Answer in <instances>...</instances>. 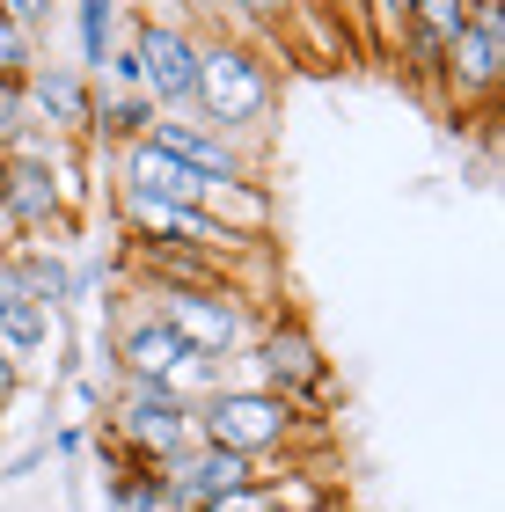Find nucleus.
<instances>
[{
  "label": "nucleus",
  "mask_w": 505,
  "mask_h": 512,
  "mask_svg": "<svg viewBox=\"0 0 505 512\" xmlns=\"http://www.w3.org/2000/svg\"><path fill=\"white\" fill-rule=\"evenodd\" d=\"M198 118L220 125L227 139H249L271 125V110H279V66L257 37L227 30V22H205L198 30Z\"/></svg>",
  "instance_id": "1"
},
{
  "label": "nucleus",
  "mask_w": 505,
  "mask_h": 512,
  "mask_svg": "<svg viewBox=\"0 0 505 512\" xmlns=\"http://www.w3.org/2000/svg\"><path fill=\"white\" fill-rule=\"evenodd\" d=\"M308 410L293 403V395H271V388H249V381H220L213 395L198 403V439L205 447H227V454H286L293 439H301Z\"/></svg>",
  "instance_id": "2"
},
{
  "label": "nucleus",
  "mask_w": 505,
  "mask_h": 512,
  "mask_svg": "<svg viewBox=\"0 0 505 512\" xmlns=\"http://www.w3.org/2000/svg\"><path fill=\"white\" fill-rule=\"evenodd\" d=\"M154 322L162 330L183 337V352H198V359H235L249 337H257V315H249V300L235 286H162V293H140Z\"/></svg>",
  "instance_id": "3"
},
{
  "label": "nucleus",
  "mask_w": 505,
  "mask_h": 512,
  "mask_svg": "<svg viewBox=\"0 0 505 512\" xmlns=\"http://www.w3.org/2000/svg\"><path fill=\"white\" fill-rule=\"evenodd\" d=\"M110 439L125 454H140L162 469L169 454L198 447V403H183L176 388H154V381H118V403H110Z\"/></svg>",
  "instance_id": "4"
},
{
  "label": "nucleus",
  "mask_w": 505,
  "mask_h": 512,
  "mask_svg": "<svg viewBox=\"0 0 505 512\" xmlns=\"http://www.w3.org/2000/svg\"><path fill=\"white\" fill-rule=\"evenodd\" d=\"M235 359H249V388L293 395V403L330 381V359H323V344L308 337L301 315H271V322H257V337H249Z\"/></svg>",
  "instance_id": "5"
},
{
  "label": "nucleus",
  "mask_w": 505,
  "mask_h": 512,
  "mask_svg": "<svg viewBox=\"0 0 505 512\" xmlns=\"http://www.w3.org/2000/svg\"><path fill=\"white\" fill-rule=\"evenodd\" d=\"M125 44L140 59V96L154 110H191L198 103V30H183V22H132Z\"/></svg>",
  "instance_id": "6"
},
{
  "label": "nucleus",
  "mask_w": 505,
  "mask_h": 512,
  "mask_svg": "<svg viewBox=\"0 0 505 512\" xmlns=\"http://www.w3.org/2000/svg\"><path fill=\"white\" fill-rule=\"evenodd\" d=\"M22 110H30V132H52V139H88V118H96V81L81 66H59V59H37L30 81H22Z\"/></svg>",
  "instance_id": "7"
},
{
  "label": "nucleus",
  "mask_w": 505,
  "mask_h": 512,
  "mask_svg": "<svg viewBox=\"0 0 505 512\" xmlns=\"http://www.w3.org/2000/svg\"><path fill=\"white\" fill-rule=\"evenodd\" d=\"M147 139L162 154H176L191 176H205V183H227V176H257L249 169V154H242V139H227L220 125H205L198 110H154V125H147Z\"/></svg>",
  "instance_id": "8"
},
{
  "label": "nucleus",
  "mask_w": 505,
  "mask_h": 512,
  "mask_svg": "<svg viewBox=\"0 0 505 512\" xmlns=\"http://www.w3.org/2000/svg\"><path fill=\"white\" fill-rule=\"evenodd\" d=\"M498 66H505V0H476V8H469V30L447 44L440 81L469 103V96H491V88H498Z\"/></svg>",
  "instance_id": "9"
},
{
  "label": "nucleus",
  "mask_w": 505,
  "mask_h": 512,
  "mask_svg": "<svg viewBox=\"0 0 505 512\" xmlns=\"http://www.w3.org/2000/svg\"><path fill=\"white\" fill-rule=\"evenodd\" d=\"M8 264H15V286H22V300H37V308H74L81 300V278H74V264H66V249L59 242H8Z\"/></svg>",
  "instance_id": "10"
},
{
  "label": "nucleus",
  "mask_w": 505,
  "mask_h": 512,
  "mask_svg": "<svg viewBox=\"0 0 505 512\" xmlns=\"http://www.w3.org/2000/svg\"><path fill=\"white\" fill-rule=\"evenodd\" d=\"M154 125V103L140 96V88H110V96H96V118H88V147H132V139H147Z\"/></svg>",
  "instance_id": "11"
},
{
  "label": "nucleus",
  "mask_w": 505,
  "mask_h": 512,
  "mask_svg": "<svg viewBox=\"0 0 505 512\" xmlns=\"http://www.w3.org/2000/svg\"><path fill=\"white\" fill-rule=\"evenodd\" d=\"M52 330H59V315L52 308H37V300H8V308H0V352H8V366L22 374V366L30 359H44L52 352Z\"/></svg>",
  "instance_id": "12"
},
{
  "label": "nucleus",
  "mask_w": 505,
  "mask_h": 512,
  "mask_svg": "<svg viewBox=\"0 0 505 512\" xmlns=\"http://www.w3.org/2000/svg\"><path fill=\"white\" fill-rule=\"evenodd\" d=\"M125 0H74V44H81V74H103L110 44H118Z\"/></svg>",
  "instance_id": "13"
},
{
  "label": "nucleus",
  "mask_w": 505,
  "mask_h": 512,
  "mask_svg": "<svg viewBox=\"0 0 505 512\" xmlns=\"http://www.w3.org/2000/svg\"><path fill=\"white\" fill-rule=\"evenodd\" d=\"M110 512H176V505L162 491V476L140 469V476H110Z\"/></svg>",
  "instance_id": "14"
},
{
  "label": "nucleus",
  "mask_w": 505,
  "mask_h": 512,
  "mask_svg": "<svg viewBox=\"0 0 505 512\" xmlns=\"http://www.w3.org/2000/svg\"><path fill=\"white\" fill-rule=\"evenodd\" d=\"M198 512H286V491L279 483H242V491H220V498H205Z\"/></svg>",
  "instance_id": "15"
},
{
  "label": "nucleus",
  "mask_w": 505,
  "mask_h": 512,
  "mask_svg": "<svg viewBox=\"0 0 505 512\" xmlns=\"http://www.w3.org/2000/svg\"><path fill=\"white\" fill-rule=\"evenodd\" d=\"M469 8H476V0H418V15H410V22H418V30H432L440 44H454V37L469 30Z\"/></svg>",
  "instance_id": "16"
},
{
  "label": "nucleus",
  "mask_w": 505,
  "mask_h": 512,
  "mask_svg": "<svg viewBox=\"0 0 505 512\" xmlns=\"http://www.w3.org/2000/svg\"><path fill=\"white\" fill-rule=\"evenodd\" d=\"M30 66H37V37H22L8 15H0V81H30Z\"/></svg>",
  "instance_id": "17"
},
{
  "label": "nucleus",
  "mask_w": 505,
  "mask_h": 512,
  "mask_svg": "<svg viewBox=\"0 0 505 512\" xmlns=\"http://www.w3.org/2000/svg\"><path fill=\"white\" fill-rule=\"evenodd\" d=\"M396 44H403V59H410V74H418V81H440V66H447V44L432 37V30H418V22H410V30H403Z\"/></svg>",
  "instance_id": "18"
},
{
  "label": "nucleus",
  "mask_w": 505,
  "mask_h": 512,
  "mask_svg": "<svg viewBox=\"0 0 505 512\" xmlns=\"http://www.w3.org/2000/svg\"><path fill=\"white\" fill-rule=\"evenodd\" d=\"M30 132V110H22V88L0 81V147H15V139Z\"/></svg>",
  "instance_id": "19"
},
{
  "label": "nucleus",
  "mask_w": 505,
  "mask_h": 512,
  "mask_svg": "<svg viewBox=\"0 0 505 512\" xmlns=\"http://www.w3.org/2000/svg\"><path fill=\"white\" fill-rule=\"evenodd\" d=\"M0 15H8L22 37H37L44 22H52V0H0Z\"/></svg>",
  "instance_id": "20"
},
{
  "label": "nucleus",
  "mask_w": 505,
  "mask_h": 512,
  "mask_svg": "<svg viewBox=\"0 0 505 512\" xmlns=\"http://www.w3.org/2000/svg\"><path fill=\"white\" fill-rule=\"evenodd\" d=\"M410 15H418V0H374V22H381V37H388V44L410 30Z\"/></svg>",
  "instance_id": "21"
},
{
  "label": "nucleus",
  "mask_w": 505,
  "mask_h": 512,
  "mask_svg": "<svg viewBox=\"0 0 505 512\" xmlns=\"http://www.w3.org/2000/svg\"><path fill=\"white\" fill-rule=\"evenodd\" d=\"M15 388H22V374H15V366H8V352H0V410H8V403H15Z\"/></svg>",
  "instance_id": "22"
},
{
  "label": "nucleus",
  "mask_w": 505,
  "mask_h": 512,
  "mask_svg": "<svg viewBox=\"0 0 505 512\" xmlns=\"http://www.w3.org/2000/svg\"><path fill=\"white\" fill-rule=\"evenodd\" d=\"M0 191H8V147H0Z\"/></svg>",
  "instance_id": "23"
},
{
  "label": "nucleus",
  "mask_w": 505,
  "mask_h": 512,
  "mask_svg": "<svg viewBox=\"0 0 505 512\" xmlns=\"http://www.w3.org/2000/svg\"><path fill=\"white\" fill-rule=\"evenodd\" d=\"M0 249H8V235H0Z\"/></svg>",
  "instance_id": "24"
}]
</instances>
